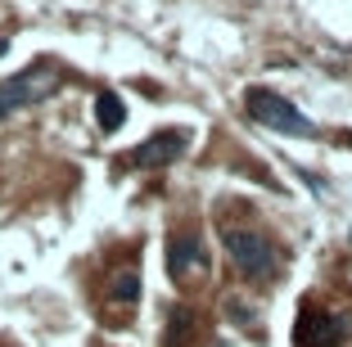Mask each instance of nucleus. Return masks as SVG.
<instances>
[{
	"mask_svg": "<svg viewBox=\"0 0 352 347\" xmlns=\"http://www.w3.org/2000/svg\"><path fill=\"white\" fill-rule=\"evenodd\" d=\"M95 122H100V131H122V122H126V109H122V100H118L113 91H104L100 100H95Z\"/></svg>",
	"mask_w": 352,
	"mask_h": 347,
	"instance_id": "obj_7",
	"label": "nucleus"
},
{
	"mask_svg": "<svg viewBox=\"0 0 352 347\" xmlns=\"http://www.w3.org/2000/svg\"><path fill=\"white\" fill-rule=\"evenodd\" d=\"M109 302H118V306L140 302V276H135V271H122V276H113V284H109Z\"/></svg>",
	"mask_w": 352,
	"mask_h": 347,
	"instance_id": "obj_9",
	"label": "nucleus"
},
{
	"mask_svg": "<svg viewBox=\"0 0 352 347\" xmlns=\"http://www.w3.org/2000/svg\"><path fill=\"white\" fill-rule=\"evenodd\" d=\"M190 334H195V311L190 306H172V316H167V347H190Z\"/></svg>",
	"mask_w": 352,
	"mask_h": 347,
	"instance_id": "obj_8",
	"label": "nucleus"
},
{
	"mask_svg": "<svg viewBox=\"0 0 352 347\" xmlns=\"http://www.w3.org/2000/svg\"><path fill=\"white\" fill-rule=\"evenodd\" d=\"M59 86H63V77L50 63H36V68L19 72V77H5L0 82V117H10L14 109H32V104L50 100Z\"/></svg>",
	"mask_w": 352,
	"mask_h": 347,
	"instance_id": "obj_3",
	"label": "nucleus"
},
{
	"mask_svg": "<svg viewBox=\"0 0 352 347\" xmlns=\"http://www.w3.org/2000/svg\"><path fill=\"white\" fill-rule=\"evenodd\" d=\"M348 338V320L330 316V311H316V306H302L298 325H294V347H343Z\"/></svg>",
	"mask_w": 352,
	"mask_h": 347,
	"instance_id": "obj_4",
	"label": "nucleus"
},
{
	"mask_svg": "<svg viewBox=\"0 0 352 347\" xmlns=\"http://www.w3.org/2000/svg\"><path fill=\"white\" fill-rule=\"evenodd\" d=\"M167 271L176 280L208 271V248H204L199 230H172V239H167Z\"/></svg>",
	"mask_w": 352,
	"mask_h": 347,
	"instance_id": "obj_5",
	"label": "nucleus"
},
{
	"mask_svg": "<svg viewBox=\"0 0 352 347\" xmlns=\"http://www.w3.org/2000/svg\"><path fill=\"white\" fill-rule=\"evenodd\" d=\"M244 109H249L253 122L271 126V131H285V135H311V131H316V126H311L307 117L285 100V95L267 91V86H249V91H244Z\"/></svg>",
	"mask_w": 352,
	"mask_h": 347,
	"instance_id": "obj_2",
	"label": "nucleus"
},
{
	"mask_svg": "<svg viewBox=\"0 0 352 347\" xmlns=\"http://www.w3.org/2000/svg\"><path fill=\"white\" fill-rule=\"evenodd\" d=\"M5 50H10V41H5V36H0V54H5Z\"/></svg>",
	"mask_w": 352,
	"mask_h": 347,
	"instance_id": "obj_10",
	"label": "nucleus"
},
{
	"mask_svg": "<svg viewBox=\"0 0 352 347\" xmlns=\"http://www.w3.org/2000/svg\"><path fill=\"white\" fill-rule=\"evenodd\" d=\"M186 144H190L186 131H158L131 153V163L135 167H167V163H176V158L186 153Z\"/></svg>",
	"mask_w": 352,
	"mask_h": 347,
	"instance_id": "obj_6",
	"label": "nucleus"
},
{
	"mask_svg": "<svg viewBox=\"0 0 352 347\" xmlns=\"http://www.w3.org/2000/svg\"><path fill=\"white\" fill-rule=\"evenodd\" d=\"M221 244L230 253V266H235L244 280H271L280 271V253L267 235L249 230V225H226L221 230Z\"/></svg>",
	"mask_w": 352,
	"mask_h": 347,
	"instance_id": "obj_1",
	"label": "nucleus"
}]
</instances>
